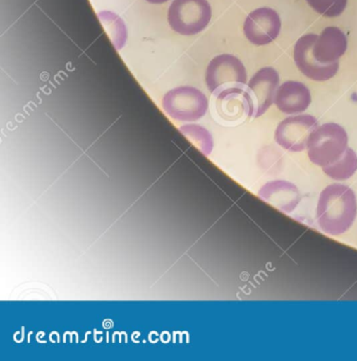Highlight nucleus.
<instances>
[{
	"instance_id": "f257e3e1",
	"label": "nucleus",
	"mask_w": 357,
	"mask_h": 361,
	"mask_svg": "<svg viewBox=\"0 0 357 361\" xmlns=\"http://www.w3.org/2000/svg\"><path fill=\"white\" fill-rule=\"evenodd\" d=\"M356 214V196L351 188L334 183L321 192L317 206V219L325 233L344 234L354 223Z\"/></svg>"
},
{
	"instance_id": "f03ea898",
	"label": "nucleus",
	"mask_w": 357,
	"mask_h": 361,
	"mask_svg": "<svg viewBox=\"0 0 357 361\" xmlns=\"http://www.w3.org/2000/svg\"><path fill=\"white\" fill-rule=\"evenodd\" d=\"M306 149L310 162L321 168L329 166L346 153L348 134L339 124H322L310 134Z\"/></svg>"
},
{
	"instance_id": "7ed1b4c3",
	"label": "nucleus",
	"mask_w": 357,
	"mask_h": 361,
	"mask_svg": "<svg viewBox=\"0 0 357 361\" xmlns=\"http://www.w3.org/2000/svg\"><path fill=\"white\" fill-rule=\"evenodd\" d=\"M206 83L214 97L226 92H243L247 86L246 69L236 56L221 54L209 63Z\"/></svg>"
},
{
	"instance_id": "20e7f679",
	"label": "nucleus",
	"mask_w": 357,
	"mask_h": 361,
	"mask_svg": "<svg viewBox=\"0 0 357 361\" xmlns=\"http://www.w3.org/2000/svg\"><path fill=\"white\" fill-rule=\"evenodd\" d=\"M212 16L208 0H174L169 8L172 30L181 35H195L208 26Z\"/></svg>"
},
{
	"instance_id": "39448f33",
	"label": "nucleus",
	"mask_w": 357,
	"mask_h": 361,
	"mask_svg": "<svg viewBox=\"0 0 357 361\" xmlns=\"http://www.w3.org/2000/svg\"><path fill=\"white\" fill-rule=\"evenodd\" d=\"M279 84V73L272 67H264L255 73L243 92L248 117L259 118L268 111L274 102Z\"/></svg>"
},
{
	"instance_id": "423d86ee",
	"label": "nucleus",
	"mask_w": 357,
	"mask_h": 361,
	"mask_svg": "<svg viewBox=\"0 0 357 361\" xmlns=\"http://www.w3.org/2000/svg\"><path fill=\"white\" fill-rule=\"evenodd\" d=\"M162 107L173 119L192 122L206 115L209 102L205 94L198 88L183 86L167 92Z\"/></svg>"
},
{
	"instance_id": "0eeeda50",
	"label": "nucleus",
	"mask_w": 357,
	"mask_h": 361,
	"mask_svg": "<svg viewBox=\"0 0 357 361\" xmlns=\"http://www.w3.org/2000/svg\"><path fill=\"white\" fill-rule=\"evenodd\" d=\"M318 128L316 118L300 115L283 120L274 133V140L289 152H302L306 149L310 134Z\"/></svg>"
},
{
	"instance_id": "6e6552de",
	"label": "nucleus",
	"mask_w": 357,
	"mask_h": 361,
	"mask_svg": "<svg viewBox=\"0 0 357 361\" xmlns=\"http://www.w3.org/2000/svg\"><path fill=\"white\" fill-rule=\"evenodd\" d=\"M318 35H305L298 39L294 49V60L299 71L313 81L325 82L337 73L339 63L322 65L317 62L313 54V47Z\"/></svg>"
},
{
	"instance_id": "1a4fd4ad",
	"label": "nucleus",
	"mask_w": 357,
	"mask_h": 361,
	"mask_svg": "<svg viewBox=\"0 0 357 361\" xmlns=\"http://www.w3.org/2000/svg\"><path fill=\"white\" fill-rule=\"evenodd\" d=\"M280 16L270 8L255 10L247 16L244 23L245 37L255 46L272 43L280 35Z\"/></svg>"
},
{
	"instance_id": "9d476101",
	"label": "nucleus",
	"mask_w": 357,
	"mask_h": 361,
	"mask_svg": "<svg viewBox=\"0 0 357 361\" xmlns=\"http://www.w3.org/2000/svg\"><path fill=\"white\" fill-rule=\"evenodd\" d=\"M348 39L337 27H327L317 37L313 47V54L317 62L322 65L336 64L346 54Z\"/></svg>"
},
{
	"instance_id": "9b49d317",
	"label": "nucleus",
	"mask_w": 357,
	"mask_h": 361,
	"mask_svg": "<svg viewBox=\"0 0 357 361\" xmlns=\"http://www.w3.org/2000/svg\"><path fill=\"white\" fill-rule=\"evenodd\" d=\"M259 197L285 213L297 208L301 200L299 190L294 183L286 180H272L260 189Z\"/></svg>"
},
{
	"instance_id": "f8f14e48",
	"label": "nucleus",
	"mask_w": 357,
	"mask_h": 361,
	"mask_svg": "<svg viewBox=\"0 0 357 361\" xmlns=\"http://www.w3.org/2000/svg\"><path fill=\"white\" fill-rule=\"evenodd\" d=\"M312 102L310 92L303 83L289 81L279 86L274 98V104L287 115L301 114L308 109Z\"/></svg>"
},
{
	"instance_id": "ddd939ff",
	"label": "nucleus",
	"mask_w": 357,
	"mask_h": 361,
	"mask_svg": "<svg viewBox=\"0 0 357 361\" xmlns=\"http://www.w3.org/2000/svg\"><path fill=\"white\" fill-rule=\"evenodd\" d=\"M243 92H226L217 97V111L223 119L234 121L243 115L248 117Z\"/></svg>"
},
{
	"instance_id": "4468645a",
	"label": "nucleus",
	"mask_w": 357,
	"mask_h": 361,
	"mask_svg": "<svg viewBox=\"0 0 357 361\" xmlns=\"http://www.w3.org/2000/svg\"><path fill=\"white\" fill-rule=\"evenodd\" d=\"M323 172L334 180H346L351 178L357 171V155L352 149L348 147L346 153L334 164L323 166Z\"/></svg>"
},
{
	"instance_id": "2eb2a0df",
	"label": "nucleus",
	"mask_w": 357,
	"mask_h": 361,
	"mask_svg": "<svg viewBox=\"0 0 357 361\" xmlns=\"http://www.w3.org/2000/svg\"><path fill=\"white\" fill-rule=\"evenodd\" d=\"M99 18L104 25L105 30L109 33L114 45L118 50L121 49L126 41V26L121 18L109 11L99 13Z\"/></svg>"
},
{
	"instance_id": "dca6fc26",
	"label": "nucleus",
	"mask_w": 357,
	"mask_h": 361,
	"mask_svg": "<svg viewBox=\"0 0 357 361\" xmlns=\"http://www.w3.org/2000/svg\"><path fill=\"white\" fill-rule=\"evenodd\" d=\"M181 132L205 155L208 156L212 151V137L206 128L196 124H188L181 126Z\"/></svg>"
},
{
	"instance_id": "f3484780",
	"label": "nucleus",
	"mask_w": 357,
	"mask_h": 361,
	"mask_svg": "<svg viewBox=\"0 0 357 361\" xmlns=\"http://www.w3.org/2000/svg\"><path fill=\"white\" fill-rule=\"evenodd\" d=\"M313 10L325 18H337L344 13L348 0H306Z\"/></svg>"
},
{
	"instance_id": "a211bd4d",
	"label": "nucleus",
	"mask_w": 357,
	"mask_h": 361,
	"mask_svg": "<svg viewBox=\"0 0 357 361\" xmlns=\"http://www.w3.org/2000/svg\"><path fill=\"white\" fill-rule=\"evenodd\" d=\"M147 3L154 4V5H160V4L167 3L169 0H145Z\"/></svg>"
}]
</instances>
